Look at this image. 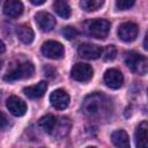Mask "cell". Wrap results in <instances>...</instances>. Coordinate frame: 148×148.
<instances>
[{
	"instance_id": "cell-1",
	"label": "cell",
	"mask_w": 148,
	"mask_h": 148,
	"mask_svg": "<svg viewBox=\"0 0 148 148\" xmlns=\"http://www.w3.org/2000/svg\"><path fill=\"white\" fill-rule=\"evenodd\" d=\"M112 111H113L112 101L104 94L94 92L88 95L83 99L82 112L90 118L106 119L111 116Z\"/></svg>"
},
{
	"instance_id": "cell-2",
	"label": "cell",
	"mask_w": 148,
	"mask_h": 148,
	"mask_svg": "<svg viewBox=\"0 0 148 148\" xmlns=\"http://www.w3.org/2000/svg\"><path fill=\"white\" fill-rule=\"evenodd\" d=\"M124 61L126 66L139 75H145L148 71V60L143 54L135 51H127L124 54Z\"/></svg>"
},
{
	"instance_id": "cell-3",
	"label": "cell",
	"mask_w": 148,
	"mask_h": 148,
	"mask_svg": "<svg viewBox=\"0 0 148 148\" xmlns=\"http://www.w3.org/2000/svg\"><path fill=\"white\" fill-rule=\"evenodd\" d=\"M86 32L97 39H105L110 31V22L104 18H95L84 23Z\"/></svg>"
},
{
	"instance_id": "cell-4",
	"label": "cell",
	"mask_w": 148,
	"mask_h": 148,
	"mask_svg": "<svg viewBox=\"0 0 148 148\" xmlns=\"http://www.w3.org/2000/svg\"><path fill=\"white\" fill-rule=\"evenodd\" d=\"M35 73V66L30 61H24L16 67H14L12 71H9L5 76V81H16V80H22V79H29L34 75Z\"/></svg>"
},
{
	"instance_id": "cell-5",
	"label": "cell",
	"mask_w": 148,
	"mask_h": 148,
	"mask_svg": "<svg viewBox=\"0 0 148 148\" xmlns=\"http://www.w3.org/2000/svg\"><path fill=\"white\" fill-rule=\"evenodd\" d=\"M42 53L49 59H61L65 54V50L61 43L57 40H47L42 45Z\"/></svg>"
},
{
	"instance_id": "cell-6",
	"label": "cell",
	"mask_w": 148,
	"mask_h": 148,
	"mask_svg": "<svg viewBox=\"0 0 148 148\" xmlns=\"http://www.w3.org/2000/svg\"><path fill=\"white\" fill-rule=\"evenodd\" d=\"M94 71L92 67L86 62H77L71 69V76L75 81L79 82H87L92 77Z\"/></svg>"
},
{
	"instance_id": "cell-7",
	"label": "cell",
	"mask_w": 148,
	"mask_h": 148,
	"mask_svg": "<svg viewBox=\"0 0 148 148\" xmlns=\"http://www.w3.org/2000/svg\"><path fill=\"white\" fill-rule=\"evenodd\" d=\"M139 28L134 22H124L118 28V37L123 42H133L138 37Z\"/></svg>"
},
{
	"instance_id": "cell-8",
	"label": "cell",
	"mask_w": 148,
	"mask_h": 148,
	"mask_svg": "<svg viewBox=\"0 0 148 148\" xmlns=\"http://www.w3.org/2000/svg\"><path fill=\"white\" fill-rule=\"evenodd\" d=\"M69 95L64 89H56L50 95V103L57 110H65L69 105Z\"/></svg>"
},
{
	"instance_id": "cell-9",
	"label": "cell",
	"mask_w": 148,
	"mask_h": 148,
	"mask_svg": "<svg viewBox=\"0 0 148 148\" xmlns=\"http://www.w3.org/2000/svg\"><path fill=\"white\" fill-rule=\"evenodd\" d=\"M102 52H103V49L101 46L95 45V44H90V43H83L77 49L79 56L83 59H87V60L98 59L102 56Z\"/></svg>"
},
{
	"instance_id": "cell-10",
	"label": "cell",
	"mask_w": 148,
	"mask_h": 148,
	"mask_svg": "<svg viewBox=\"0 0 148 148\" xmlns=\"http://www.w3.org/2000/svg\"><path fill=\"white\" fill-rule=\"evenodd\" d=\"M6 106L8 109V111L15 116V117H22L27 112V104L23 99H21L20 97L15 96V95H12L7 98V102H6Z\"/></svg>"
},
{
	"instance_id": "cell-11",
	"label": "cell",
	"mask_w": 148,
	"mask_h": 148,
	"mask_svg": "<svg viewBox=\"0 0 148 148\" xmlns=\"http://www.w3.org/2000/svg\"><path fill=\"white\" fill-rule=\"evenodd\" d=\"M104 82L111 89H119L123 86L124 76L120 71L116 68H109L104 73Z\"/></svg>"
},
{
	"instance_id": "cell-12",
	"label": "cell",
	"mask_w": 148,
	"mask_h": 148,
	"mask_svg": "<svg viewBox=\"0 0 148 148\" xmlns=\"http://www.w3.org/2000/svg\"><path fill=\"white\" fill-rule=\"evenodd\" d=\"M35 21L38 28L43 31H51L56 27V18L47 12H38L35 15Z\"/></svg>"
},
{
	"instance_id": "cell-13",
	"label": "cell",
	"mask_w": 148,
	"mask_h": 148,
	"mask_svg": "<svg viewBox=\"0 0 148 148\" xmlns=\"http://www.w3.org/2000/svg\"><path fill=\"white\" fill-rule=\"evenodd\" d=\"M71 127H72L71 119L68 117H60L59 119H57L56 125H54L51 134L57 139H61L69 133Z\"/></svg>"
},
{
	"instance_id": "cell-14",
	"label": "cell",
	"mask_w": 148,
	"mask_h": 148,
	"mask_svg": "<svg viewBox=\"0 0 148 148\" xmlns=\"http://www.w3.org/2000/svg\"><path fill=\"white\" fill-rule=\"evenodd\" d=\"M23 9L21 0H6L3 3V13L9 17H18L23 13Z\"/></svg>"
},
{
	"instance_id": "cell-15",
	"label": "cell",
	"mask_w": 148,
	"mask_h": 148,
	"mask_svg": "<svg viewBox=\"0 0 148 148\" xmlns=\"http://www.w3.org/2000/svg\"><path fill=\"white\" fill-rule=\"evenodd\" d=\"M46 89H47V82L46 81H40L37 84L24 87L23 88V92H24V95L27 97L35 99V98L42 97L46 92Z\"/></svg>"
},
{
	"instance_id": "cell-16",
	"label": "cell",
	"mask_w": 148,
	"mask_h": 148,
	"mask_svg": "<svg viewBox=\"0 0 148 148\" xmlns=\"http://www.w3.org/2000/svg\"><path fill=\"white\" fill-rule=\"evenodd\" d=\"M147 130H148V124L146 120H142L136 126L134 133V140H135V146L138 148H147Z\"/></svg>"
},
{
	"instance_id": "cell-17",
	"label": "cell",
	"mask_w": 148,
	"mask_h": 148,
	"mask_svg": "<svg viewBox=\"0 0 148 148\" xmlns=\"http://www.w3.org/2000/svg\"><path fill=\"white\" fill-rule=\"evenodd\" d=\"M16 35H17V38L23 44H30V43H32V40L35 38L34 30L28 24H21V25H18L16 28Z\"/></svg>"
},
{
	"instance_id": "cell-18",
	"label": "cell",
	"mask_w": 148,
	"mask_h": 148,
	"mask_svg": "<svg viewBox=\"0 0 148 148\" xmlns=\"http://www.w3.org/2000/svg\"><path fill=\"white\" fill-rule=\"evenodd\" d=\"M111 141L116 147L119 148H128L130 147V139L127 133L124 130H117L111 134Z\"/></svg>"
},
{
	"instance_id": "cell-19",
	"label": "cell",
	"mask_w": 148,
	"mask_h": 148,
	"mask_svg": "<svg viewBox=\"0 0 148 148\" xmlns=\"http://www.w3.org/2000/svg\"><path fill=\"white\" fill-rule=\"evenodd\" d=\"M53 10L62 18H68L72 14V9L67 0H56L53 2Z\"/></svg>"
},
{
	"instance_id": "cell-20",
	"label": "cell",
	"mask_w": 148,
	"mask_h": 148,
	"mask_svg": "<svg viewBox=\"0 0 148 148\" xmlns=\"http://www.w3.org/2000/svg\"><path fill=\"white\" fill-rule=\"evenodd\" d=\"M56 121H57V118H56L53 114H46V116H43V117L38 120V126H39L45 133L51 134L52 131H53V127H54V125H56Z\"/></svg>"
},
{
	"instance_id": "cell-21",
	"label": "cell",
	"mask_w": 148,
	"mask_h": 148,
	"mask_svg": "<svg viewBox=\"0 0 148 148\" xmlns=\"http://www.w3.org/2000/svg\"><path fill=\"white\" fill-rule=\"evenodd\" d=\"M104 3V0H81L80 6L86 12H94L102 7Z\"/></svg>"
},
{
	"instance_id": "cell-22",
	"label": "cell",
	"mask_w": 148,
	"mask_h": 148,
	"mask_svg": "<svg viewBox=\"0 0 148 148\" xmlns=\"http://www.w3.org/2000/svg\"><path fill=\"white\" fill-rule=\"evenodd\" d=\"M102 54H103V59L105 61H111L117 56V49L114 45H108L105 47V50L102 52Z\"/></svg>"
},
{
	"instance_id": "cell-23",
	"label": "cell",
	"mask_w": 148,
	"mask_h": 148,
	"mask_svg": "<svg viewBox=\"0 0 148 148\" xmlns=\"http://www.w3.org/2000/svg\"><path fill=\"white\" fill-rule=\"evenodd\" d=\"M62 35L66 39L72 40V39H75L79 36V31L73 27H66V28L62 29Z\"/></svg>"
},
{
	"instance_id": "cell-24",
	"label": "cell",
	"mask_w": 148,
	"mask_h": 148,
	"mask_svg": "<svg viewBox=\"0 0 148 148\" xmlns=\"http://www.w3.org/2000/svg\"><path fill=\"white\" fill-rule=\"evenodd\" d=\"M135 3V0H116V7L119 10H127L131 7H133Z\"/></svg>"
},
{
	"instance_id": "cell-25",
	"label": "cell",
	"mask_w": 148,
	"mask_h": 148,
	"mask_svg": "<svg viewBox=\"0 0 148 148\" xmlns=\"http://www.w3.org/2000/svg\"><path fill=\"white\" fill-rule=\"evenodd\" d=\"M8 125H9V123H8V119H7L6 114L0 111V128L5 130V128L8 127Z\"/></svg>"
},
{
	"instance_id": "cell-26",
	"label": "cell",
	"mask_w": 148,
	"mask_h": 148,
	"mask_svg": "<svg viewBox=\"0 0 148 148\" xmlns=\"http://www.w3.org/2000/svg\"><path fill=\"white\" fill-rule=\"evenodd\" d=\"M32 5H35V6H39V5H43L46 0H29Z\"/></svg>"
},
{
	"instance_id": "cell-27",
	"label": "cell",
	"mask_w": 148,
	"mask_h": 148,
	"mask_svg": "<svg viewBox=\"0 0 148 148\" xmlns=\"http://www.w3.org/2000/svg\"><path fill=\"white\" fill-rule=\"evenodd\" d=\"M5 50H6V46H5V44H3V42L0 39V53H2V52H5Z\"/></svg>"
},
{
	"instance_id": "cell-28",
	"label": "cell",
	"mask_w": 148,
	"mask_h": 148,
	"mask_svg": "<svg viewBox=\"0 0 148 148\" xmlns=\"http://www.w3.org/2000/svg\"><path fill=\"white\" fill-rule=\"evenodd\" d=\"M0 2H1V0H0Z\"/></svg>"
}]
</instances>
